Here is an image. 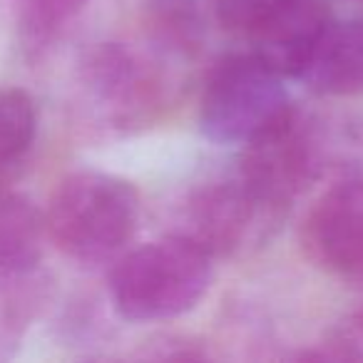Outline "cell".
<instances>
[{"mask_svg":"<svg viewBox=\"0 0 363 363\" xmlns=\"http://www.w3.org/2000/svg\"><path fill=\"white\" fill-rule=\"evenodd\" d=\"M214 257L184 234H167L122 254L110 272V303L122 321H169L207 294Z\"/></svg>","mask_w":363,"mask_h":363,"instance_id":"6da1fadb","label":"cell"},{"mask_svg":"<svg viewBox=\"0 0 363 363\" xmlns=\"http://www.w3.org/2000/svg\"><path fill=\"white\" fill-rule=\"evenodd\" d=\"M361 291H363V286H361ZM343 331H346L348 336H351L353 341L363 348V294H361V298H358L356 308H353L351 318L343 323Z\"/></svg>","mask_w":363,"mask_h":363,"instance_id":"9a60e30c","label":"cell"},{"mask_svg":"<svg viewBox=\"0 0 363 363\" xmlns=\"http://www.w3.org/2000/svg\"><path fill=\"white\" fill-rule=\"evenodd\" d=\"M331 18L323 0H279L244 38L259 60L296 80Z\"/></svg>","mask_w":363,"mask_h":363,"instance_id":"52a82bcc","label":"cell"},{"mask_svg":"<svg viewBox=\"0 0 363 363\" xmlns=\"http://www.w3.org/2000/svg\"><path fill=\"white\" fill-rule=\"evenodd\" d=\"M301 247L321 272L363 286V177L338 182L313 202Z\"/></svg>","mask_w":363,"mask_h":363,"instance_id":"8992f818","label":"cell"},{"mask_svg":"<svg viewBox=\"0 0 363 363\" xmlns=\"http://www.w3.org/2000/svg\"><path fill=\"white\" fill-rule=\"evenodd\" d=\"M38 135V107L23 87H0V179L28 157Z\"/></svg>","mask_w":363,"mask_h":363,"instance_id":"8fae6325","label":"cell"},{"mask_svg":"<svg viewBox=\"0 0 363 363\" xmlns=\"http://www.w3.org/2000/svg\"><path fill=\"white\" fill-rule=\"evenodd\" d=\"M296 80L321 97L361 95L363 18H351V21L331 18Z\"/></svg>","mask_w":363,"mask_h":363,"instance_id":"ba28073f","label":"cell"},{"mask_svg":"<svg viewBox=\"0 0 363 363\" xmlns=\"http://www.w3.org/2000/svg\"><path fill=\"white\" fill-rule=\"evenodd\" d=\"M82 105L100 125L130 130L160 110L164 80L155 62L120 43L90 48L77 70Z\"/></svg>","mask_w":363,"mask_h":363,"instance_id":"5b68a950","label":"cell"},{"mask_svg":"<svg viewBox=\"0 0 363 363\" xmlns=\"http://www.w3.org/2000/svg\"><path fill=\"white\" fill-rule=\"evenodd\" d=\"M48 239L80 264L115 259L132 242L140 197L132 182L110 172L82 169L60 182L48 202Z\"/></svg>","mask_w":363,"mask_h":363,"instance_id":"7a4b0ae2","label":"cell"},{"mask_svg":"<svg viewBox=\"0 0 363 363\" xmlns=\"http://www.w3.org/2000/svg\"><path fill=\"white\" fill-rule=\"evenodd\" d=\"M296 112L286 77L252 50L214 62L199 100V127L217 145L247 147L264 140Z\"/></svg>","mask_w":363,"mask_h":363,"instance_id":"3957f363","label":"cell"},{"mask_svg":"<svg viewBox=\"0 0 363 363\" xmlns=\"http://www.w3.org/2000/svg\"><path fill=\"white\" fill-rule=\"evenodd\" d=\"M45 296L38 272L23 277H0V361L21 346L28 326Z\"/></svg>","mask_w":363,"mask_h":363,"instance_id":"7c38bea8","label":"cell"},{"mask_svg":"<svg viewBox=\"0 0 363 363\" xmlns=\"http://www.w3.org/2000/svg\"><path fill=\"white\" fill-rule=\"evenodd\" d=\"M289 212L272 204L234 162L232 169L199 184L187 199L182 229L214 259L264 244Z\"/></svg>","mask_w":363,"mask_h":363,"instance_id":"277c9868","label":"cell"},{"mask_svg":"<svg viewBox=\"0 0 363 363\" xmlns=\"http://www.w3.org/2000/svg\"><path fill=\"white\" fill-rule=\"evenodd\" d=\"M142 26L152 52L162 60H192L204 43L202 0H145Z\"/></svg>","mask_w":363,"mask_h":363,"instance_id":"9c48e42d","label":"cell"},{"mask_svg":"<svg viewBox=\"0 0 363 363\" xmlns=\"http://www.w3.org/2000/svg\"><path fill=\"white\" fill-rule=\"evenodd\" d=\"M23 30L35 40L52 35L77 16L87 0H11Z\"/></svg>","mask_w":363,"mask_h":363,"instance_id":"4fadbf2b","label":"cell"},{"mask_svg":"<svg viewBox=\"0 0 363 363\" xmlns=\"http://www.w3.org/2000/svg\"><path fill=\"white\" fill-rule=\"evenodd\" d=\"M277 3L279 0H209V8L224 30L244 38Z\"/></svg>","mask_w":363,"mask_h":363,"instance_id":"5bb4252c","label":"cell"},{"mask_svg":"<svg viewBox=\"0 0 363 363\" xmlns=\"http://www.w3.org/2000/svg\"><path fill=\"white\" fill-rule=\"evenodd\" d=\"M45 239L40 209L23 194L0 189V277L38 272Z\"/></svg>","mask_w":363,"mask_h":363,"instance_id":"30bf717a","label":"cell"}]
</instances>
